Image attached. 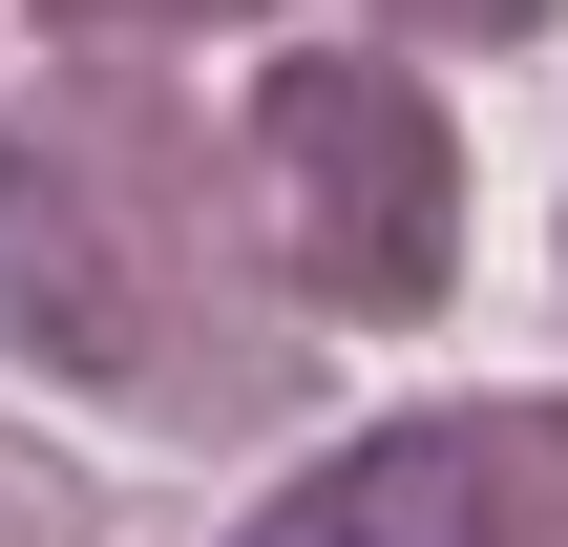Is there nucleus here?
Segmentation results:
<instances>
[{"label": "nucleus", "instance_id": "f257e3e1", "mask_svg": "<svg viewBox=\"0 0 568 547\" xmlns=\"http://www.w3.org/2000/svg\"><path fill=\"white\" fill-rule=\"evenodd\" d=\"M274 169H295V253H316V295H358V316H422L443 295V126H422V84L400 63H295L274 84Z\"/></svg>", "mask_w": 568, "mask_h": 547}, {"label": "nucleus", "instance_id": "f03ea898", "mask_svg": "<svg viewBox=\"0 0 568 547\" xmlns=\"http://www.w3.org/2000/svg\"><path fill=\"white\" fill-rule=\"evenodd\" d=\"M232 547H506V443L485 422H379L316 485H274V527H232Z\"/></svg>", "mask_w": 568, "mask_h": 547}]
</instances>
